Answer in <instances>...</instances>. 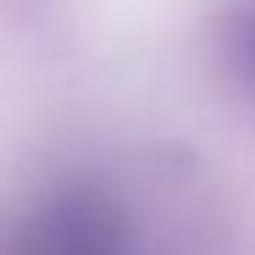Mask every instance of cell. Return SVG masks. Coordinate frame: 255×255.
<instances>
[{
  "label": "cell",
  "mask_w": 255,
  "mask_h": 255,
  "mask_svg": "<svg viewBox=\"0 0 255 255\" xmlns=\"http://www.w3.org/2000/svg\"><path fill=\"white\" fill-rule=\"evenodd\" d=\"M17 255H144V244L122 200L100 189H72L22 228Z\"/></svg>",
  "instance_id": "1"
},
{
  "label": "cell",
  "mask_w": 255,
  "mask_h": 255,
  "mask_svg": "<svg viewBox=\"0 0 255 255\" xmlns=\"http://www.w3.org/2000/svg\"><path fill=\"white\" fill-rule=\"evenodd\" d=\"M233 67L244 78V89L255 95V11H244L239 28H233Z\"/></svg>",
  "instance_id": "2"
}]
</instances>
